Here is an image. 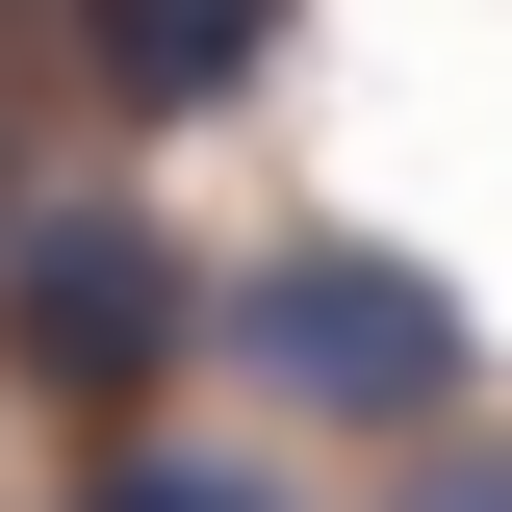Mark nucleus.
Here are the masks:
<instances>
[{
    "label": "nucleus",
    "mask_w": 512,
    "mask_h": 512,
    "mask_svg": "<svg viewBox=\"0 0 512 512\" xmlns=\"http://www.w3.org/2000/svg\"><path fill=\"white\" fill-rule=\"evenodd\" d=\"M205 333H231L282 410H333V436H436L461 384H487L461 282H436V256H384V231H282V256H231V282H205Z\"/></svg>",
    "instance_id": "f257e3e1"
},
{
    "label": "nucleus",
    "mask_w": 512,
    "mask_h": 512,
    "mask_svg": "<svg viewBox=\"0 0 512 512\" xmlns=\"http://www.w3.org/2000/svg\"><path fill=\"white\" fill-rule=\"evenodd\" d=\"M180 333H205V282H180V231H154L128 180H52L26 231H0V359L52 384V410H154Z\"/></svg>",
    "instance_id": "f03ea898"
},
{
    "label": "nucleus",
    "mask_w": 512,
    "mask_h": 512,
    "mask_svg": "<svg viewBox=\"0 0 512 512\" xmlns=\"http://www.w3.org/2000/svg\"><path fill=\"white\" fill-rule=\"evenodd\" d=\"M77 512H282V487H256V461H103Z\"/></svg>",
    "instance_id": "20e7f679"
},
{
    "label": "nucleus",
    "mask_w": 512,
    "mask_h": 512,
    "mask_svg": "<svg viewBox=\"0 0 512 512\" xmlns=\"http://www.w3.org/2000/svg\"><path fill=\"white\" fill-rule=\"evenodd\" d=\"M384 512H512V436H410V487Z\"/></svg>",
    "instance_id": "39448f33"
},
{
    "label": "nucleus",
    "mask_w": 512,
    "mask_h": 512,
    "mask_svg": "<svg viewBox=\"0 0 512 512\" xmlns=\"http://www.w3.org/2000/svg\"><path fill=\"white\" fill-rule=\"evenodd\" d=\"M256 52H282V0H77V77H103L128 128H180V103H231Z\"/></svg>",
    "instance_id": "7ed1b4c3"
}]
</instances>
